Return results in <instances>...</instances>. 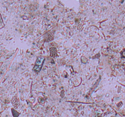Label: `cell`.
<instances>
[{"label":"cell","mask_w":125,"mask_h":117,"mask_svg":"<svg viewBox=\"0 0 125 117\" xmlns=\"http://www.w3.org/2000/svg\"><path fill=\"white\" fill-rule=\"evenodd\" d=\"M44 61H45V58L43 57H39L37 59L36 62H35V64L34 67V71L39 73V72L41 71L42 68V66L43 65Z\"/></svg>","instance_id":"6da1fadb"},{"label":"cell","mask_w":125,"mask_h":117,"mask_svg":"<svg viewBox=\"0 0 125 117\" xmlns=\"http://www.w3.org/2000/svg\"><path fill=\"white\" fill-rule=\"evenodd\" d=\"M54 35L53 34H50L49 33L48 34H46L44 35V39H45V41H51V40L53 39Z\"/></svg>","instance_id":"7a4b0ae2"},{"label":"cell","mask_w":125,"mask_h":117,"mask_svg":"<svg viewBox=\"0 0 125 117\" xmlns=\"http://www.w3.org/2000/svg\"><path fill=\"white\" fill-rule=\"evenodd\" d=\"M50 53H51V56L52 57H56L57 56V50L55 48H51L50 49Z\"/></svg>","instance_id":"3957f363"},{"label":"cell","mask_w":125,"mask_h":117,"mask_svg":"<svg viewBox=\"0 0 125 117\" xmlns=\"http://www.w3.org/2000/svg\"><path fill=\"white\" fill-rule=\"evenodd\" d=\"M12 104H13V106H14L16 108H17V107L18 106V104H19V103H18V99H17V96H15V97L12 99Z\"/></svg>","instance_id":"277c9868"},{"label":"cell","mask_w":125,"mask_h":117,"mask_svg":"<svg viewBox=\"0 0 125 117\" xmlns=\"http://www.w3.org/2000/svg\"><path fill=\"white\" fill-rule=\"evenodd\" d=\"M122 57H123L124 58H125V50L122 52Z\"/></svg>","instance_id":"5b68a950"}]
</instances>
